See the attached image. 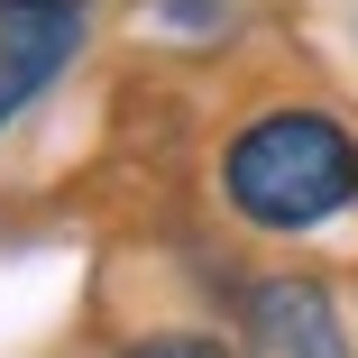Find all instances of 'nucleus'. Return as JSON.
<instances>
[{
    "label": "nucleus",
    "mask_w": 358,
    "mask_h": 358,
    "mask_svg": "<svg viewBox=\"0 0 358 358\" xmlns=\"http://www.w3.org/2000/svg\"><path fill=\"white\" fill-rule=\"evenodd\" d=\"M221 193L248 230H322L358 202V138L331 110H266L221 148Z\"/></svg>",
    "instance_id": "nucleus-1"
},
{
    "label": "nucleus",
    "mask_w": 358,
    "mask_h": 358,
    "mask_svg": "<svg viewBox=\"0 0 358 358\" xmlns=\"http://www.w3.org/2000/svg\"><path fill=\"white\" fill-rule=\"evenodd\" d=\"M239 349L248 358H349V331L313 275H257L239 294Z\"/></svg>",
    "instance_id": "nucleus-2"
},
{
    "label": "nucleus",
    "mask_w": 358,
    "mask_h": 358,
    "mask_svg": "<svg viewBox=\"0 0 358 358\" xmlns=\"http://www.w3.org/2000/svg\"><path fill=\"white\" fill-rule=\"evenodd\" d=\"M120 358H230L211 331H148V340H129Z\"/></svg>",
    "instance_id": "nucleus-3"
},
{
    "label": "nucleus",
    "mask_w": 358,
    "mask_h": 358,
    "mask_svg": "<svg viewBox=\"0 0 358 358\" xmlns=\"http://www.w3.org/2000/svg\"><path fill=\"white\" fill-rule=\"evenodd\" d=\"M46 92V74H37V64H19V55H0V129H10L28 101Z\"/></svg>",
    "instance_id": "nucleus-4"
},
{
    "label": "nucleus",
    "mask_w": 358,
    "mask_h": 358,
    "mask_svg": "<svg viewBox=\"0 0 358 358\" xmlns=\"http://www.w3.org/2000/svg\"><path fill=\"white\" fill-rule=\"evenodd\" d=\"M74 10H92V0H74Z\"/></svg>",
    "instance_id": "nucleus-5"
}]
</instances>
